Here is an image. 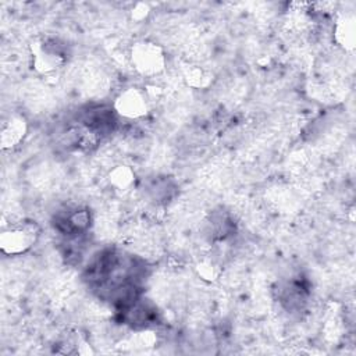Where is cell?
<instances>
[{"label":"cell","mask_w":356,"mask_h":356,"mask_svg":"<svg viewBox=\"0 0 356 356\" xmlns=\"http://www.w3.org/2000/svg\"><path fill=\"white\" fill-rule=\"evenodd\" d=\"M131 61L142 75H156L164 68L163 50L150 42L136 43L131 50Z\"/></svg>","instance_id":"7a4b0ae2"},{"label":"cell","mask_w":356,"mask_h":356,"mask_svg":"<svg viewBox=\"0 0 356 356\" xmlns=\"http://www.w3.org/2000/svg\"><path fill=\"white\" fill-rule=\"evenodd\" d=\"M147 99L136 88L125 89L115 100V111L125 118H139L146 114Z\"/></svg>","instance_id":"3957f363"},{"label":"cell","mask_w":356,"mask_h":356,"mask_svg":"<svg viewBox=\"0 0 356 356\" xmlns=\"http://www.w3.org/2000/svg\"><path fill=\"white\" fill-rule=\"evenodd\" d=\"M25 134V121L21 117H10L1 125V145L3 147L15 146Z\"/></svg>","instance_id":"277c9868"},{"label":"cell","mask_w":356,"mask_h":356,"mask_svg":"<svg viewBox=\"0 0 356 356\" xmlns=\"http://www.w3.org/2000/svg\"><path fill=\"white\" fill-rule=\"evenodd\" d=\"M355 28H353V19H343L342 24L337 28V39L338 42L345 46L346 49L353 47L355 42Z\"/></svg>","instance_id":"8992f818"},{"label":"cell","mask_w":356,"mask_h":356,"mask_svg":"<svg viewBox=\"0 0 356 356\" xmlns=\"http://www.w3.org/2000/svg\"><path fill=\"white\" fill-rule=\"evenodd\" d=\"M110 182L117 191H128L134 184V174L125 165H118L110 172Z\"/></svg>","instance_id":"5b68a950"},{"label":"cell","mask_w":356,"mask_h":356,"mask_svg":"<svg viewBox=\"0 0 356 356\" xmlns=\"http://www.w3.org/2000/svg\"><path fill=\"white\" fill-rule=\"evenodd\" d=\"M36 228L26 222H13L1 232L0 245L6 254L17 256L25 253L36 241Z\"/></svg>","instance_id":"6da1fadb"}]
</instances>
